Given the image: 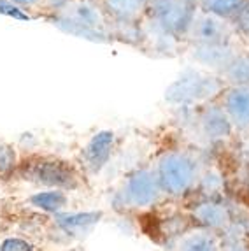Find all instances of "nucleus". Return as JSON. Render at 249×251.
<instances>
[{"instance_id": "nucleus-2", "label": "nucleus", "mask_w": 249, "mask_h": 251, "mask_svg": "<svg viewBox=\"0 0 249 251\" xmlns=\"http://www.w3.org/2000/svg\"><path fill=\"white\" fill-rule=\"evenodd\" d=\"M195 162L181 153H169L158 165V183L163 192L181 195L195 181Z\"/></svg>"}, {"instance_id": "nucleus-23", "label": "nucleus", "mask_w": 249, "mask_h": 251, "mask_svg": "<svg viewBox=\"0 0 249 251\" xmlns=\"http://www.w3.org/2000/svg\"><path fill=\"white\" fill-rule=\"evenodd\" d=\"M230 251H244V250H237V248H235V250H230Z\"/></svg>"}, {"instance_id": "nucleus-6", "label": "nucleus", "mask_w": 249, "mask_h": 251, "mask_svg": "<svg viewBox=\"0 0 249 251\" xmlns=\"http://www.w3.org/2000/svg\"><path fill=\"white\" fill-rule=\"evenodd\" d=\"M112 144H114V134L109 130H102L99 134L92 137V141L88 143L86 150H84V162L86 167L92 172H100L107 163L109 156H111Z\"/></svg>"}, {"instance_id": "nucleus-4", "label": "nucleus", "mask_w": 249, "mask_h": 251, "mask_svg": "<svg viewBox=\"0 0 249 251\" xmlns=\"http://www.w3.org/2000/svg\"><path fill=\"white\" fill-rule=\"evenodd\" d=\"M160 183L151 172L139 171L128 177L123 188V201L130 207H149L160 195Z\"/></svg>"}, {"instance_id": "nucleus-17", "label": "nucleus", "mask_w": 249, "mask_h": 251, "mask_svg": "<svg viewBox=\"0 0 249 251\" xmlns=\"http://www.w3.org/2000/svg\"><path fill=\"white\" fill-rule=\"evenodd\" d=\"M0 251H35V248H33L28 241H25V239L9 237L2 241Z\"/></svg>"}, {"instance_id": "nucleus-3", "label": "nucleus", "mask_w": 249, "mask_h": 251, "mask_svg": "<svg viewBox=\"0 0 249 251\" xmlns=\"http://www.w3.org/2000/svg\"><path fill=\"white\" fill-rule=\"evenodd\" d=\"M151 16L165 32L184 34L193 23L195 4L191 0H153Z\"/></svg>"}, {"instance_id": "nucleus-21", "label": "nucleus", "mask_w": 249, "mask_h": 251, "mask_svg": "<svg viewBox=\"0 0 249 251\" xmlns=\"http://www.w3.org/2000/svg\"><path fill=\"white\" fill-rule=\"evenodd\" d=\"M16 4H21V5H30V4H33L35 0H14Z\"/></svg>"}, {"instance_id": "nucleus-5", "label": "nucleus", "mask_w": 249, "mask_h": 251, "mask_svg": "<svg viewBox=\"0 0 249 251\" xmlns=\"http://www.w3.org/2000/svg\"><path fill=\"white\" fill-rule=\"evenodd\" d=\"M218 83L207 77H202V79H183L177 81L175 84H172L171 90H169V99L174 102H183V100H195V99H205L211 93L218 92Z\"/></svg>"}, {"instance_id": "nucleus-1", "label": "nucleus", "mask_w": 249, "mask_h": 251, "mask_svg": "<svg viewBox=\"0 0 249 251\" xmlns=\"http://www.w3.org/2000/svg\"><path fill=\"white\" fill-rule=\"evenodd\" d=\"M23 179L44 184L53 190H74L77 188V172L65 162L51 158H37L25 162L20 167Z\"/></svg>"}, {"instance_id": "nucleus-10", "label": "nucleus", "mask_w": 249, "mask_h": 251, "mask_svg": "<svg viewBox=\"0 0 249 251\" xmlns=\"http://www.w3.org/2000/svg\"><path fill=\"white\" fill-rule=\"evenodd\" d=\"M30 204L33 207L46 211V213H60L67 205V195L62 190H48L39 192L30 197Z\"/></svg>"}, {"instance_id": "nucleus-16", "label": "nucleus", "mask_w": 249, "mask_h": 251, "mask_svg": "<svg viewBox=\"0 0 249 251\" xmlns=\"http://www.w3.org/2000/svg\"><path fill=\"white\" fill-rule=\"evenodd\" d=\"M16 167V153L9 144L0 141V174H9Z\"/></svg>"}, {"instance_id": "nucleus-11", "label": "nucleus", "mask_w": 249, "mask_h": 251, "mask_svg": "<svg viewBox=\"0 0 249 251\" xmlns=\"http://www.w3.org/2000/svg\"><path fill=\"white\" fill-rule=\"evenodd\" d=\"M111 11L120 18H133L141 13L146 5V0H107Z\"/></svg>"}, {"instance_id": "nucleus-13", "label": "nucleus", "mask_w": 249, "mask_h": 251, "mask_svg": "<svg viewBox=\"0 0 249 251\" xmlns=\"http://www.w3.org/2000/svg\"><path fill=\"white\" fill-rule=\"evenodd\" d=\"M216 241L211 235L205 234H195L184 239L179 251H216Z\"/></svg>"}, {"instance_id": "nucleus-8", "label": "nucleus", "mask_w": 249, "mask_h": 251, "mask_svg": "<svg viewBox=\"0 0 249 251\" xmlns=\"http://www.w3.org/2000/svg\"><path fill=\"white\" fill-rule=\"evenodd\" d=\"M193 216L207 228H221L228 222V211L218 202H202L193 209Z\"/></svg>"}, {"instance_id": "nucleus-18", "label": "nucleus", "mask_w": 249, "mask_h": 251, "mask_svg": "<svg viewBox=\"0 0 249 251\" xmlns=\"http://www.w3.org/2000/svg\"><path fill=\"white\" fill-rule=\"evenodd\" d=\"M200 35H202L203 39H214L218 35V25H216V21H212V20H205L200 25Z\"/></svg>"}, {"instance_id": "nucleus-24", "label": "nucleus", "mask_w": 249, "mask_h": 251, "mask_svg": "<svg viewBox=\"0 0 249 251\" xmlns=\"http://www.w3.org/2000/svg\"><path fill=\"white\" fill-rule=\"evenodd\" d=\"M71 251H83V250H71Z\"/></svg>"}, {"instance_id": "nucleus-14", "label": "nucleus", "mask_w": 249, "mask_h": 251, "mask_svg": "<svg viewBox=\"0 0 249 251\" xmlns=\"http://www.w3.org/2000/svg\"><path fill=\"white\" fill-rule=\"evenodd\" d=\"M226 74L235 83H249V56L233 60L226 69Z\"/></svg>"}, {"instance_id": "nucleus-22", "label": "nucleus", "mask_w": 249, "mask_h": 251, "mask_svg": "<svg viewBox=\"0 0 249 251\" xmlns=\"http://www.w3.org/2000/svg\"><path fill=\"white\" fill-rule=\"evenodd\" d=\"M51 5H60V4H63V2H67V0H48Z\"/></svg>"}, {"instance_id": "nucleus-7", "label": "nucleus", "mask_w": 249, "mask_h": 251, "mask_svg": "<svg viewBox=\"0 0 249 251\" xmlns=\"http://www.w3.org/2000/svg\"><path fill=\"white\" fill-rule=\"evenodd\" d=\"M100 220H102V213H100V211L58 214V216H56V225H58L65 234L74 235V234H83V232L92 230Z\"/></svg>"}, {"instance_id": "nucleus-20", "label": "nucleus", "mask_w": 249, "mask_h": 251, "mask_svg": "<svg viewBox=\"0 0 249 251\" xmlns=\"http://www.w3.org/2000/svg\"><path fill=\"white\" fill-rule=\"evenodd\" d=\"M239 20H241V25L244 26L246 30H249V7L242 9L239 13Z\"/></svg>"}, {"instance_id": "nucleus-12", "label": "nucleus", "mask_w": 249, "mask_h": 251, "mask_svg": "<svg viewBox=\"0 0 249 251\" xmlns=\"http://www.w3.org/2000/svg\"><path fill=\"white\" fill-rule=\"evenodd\" d=\"M205 130L212 137H223L230 134V123L221 111H209L205 116Z\"/></svg>"}, {"instance_id": "nucleus-15", "label": "nucleus", "mask_w": 249, "mask_h": 251, "mask_svg": "<svg viewBox=\"0 0 249 251\" xmlns=\"http://www.w3.org/2000/svg\"><path fill=\"white\" fill-rule=\"evenodd\" d=\"M203 4L211 13L220 14V16H230L241 9L242 0H205Z\"/></svg>"}, {"instance_id": "nucleus-19", "label": "nucleus", "mask_w": 249, "mask_h": 251, "mask_svg": "<svg viewBox=\"0 0 249 251\" xmlns=\"http://www.w3.org/2000/svg\"><path fill=\"white\" fill-rule=\"evenodd\" d=\"M0 13L7 14V16L18 18V20H28V16H26V14H23L20 9H16L14 5L9 4V2H4V0H0Z\"/></svg>"}, {"instance_id": "nucleus-9", "label": "nucleus", "mask_w": 249, "mask_h": 251, "mask_svg": "<svg viewBox=\"0 0 249 251\" xmlns=\"http://www.w3.org/2000/svg\"><path fill=\"white\" fill-rule=\"evenodd\" d=\"M226 109L233 122L241 126L249 125V92L246 90H235L226 99Z\"/></svg>"}]
</instances>
